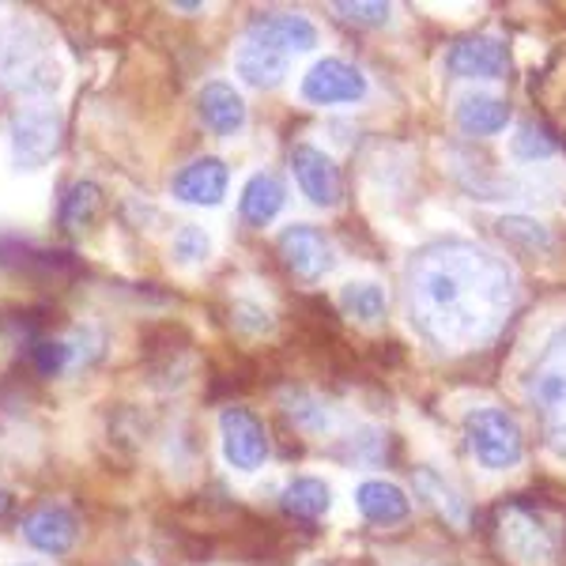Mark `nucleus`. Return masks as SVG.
I'll return each mask as SVG.
<instances>
[{"label":"nucleus","instance_id":"obj_30","mask_svg":"<svg viewBox=\"0 0 566 566\" xmlns=\"http://www.w3.org/2000/svg\"><path fill=\"white\" fill-rule=\"evenodd\" d=\"M12 506H15L12 491H0V522H4V517H8V514H12Z\"/></svg>","mask_w":566,"mask_h":566},{"label":"nucleus","instance_id":"obj_13","mask_svg":"<svg viewBox=\"0 0 566 566\" xmlns=\"http://www.w3.org/2000/svg\"><path fill=\"white\" fill-rule=\"evenodd\" d=\"M227 186H231V170H227V163L216 159V155H200V159L186 163L175 175V181H170V189H175V197L181 205H197V208L223 205Z\"/></svg>","mask_w":566,"mask_h":566},{"label":"nucleus","instance_id":"obj_15","mask_svg":"<svg viewBox=\"0 0 566 566\" xmlns=\"http://www.w3.org/2000/svg\"><path fill=\"white\" fill-rule=\"evenodd\" d=\"M197 114L205 129H212L216 136H234L245 129V98L227 80H212V84L200 87Z\"/></svg>","mask_w":566,"mask_h":566},{"label":"nucleus","instance_id":"obj_2","mask_svg":"<svg viewBox=\"0 0 566 566\" xmlns=\"http://www.w3.org/2000/svg\"><path fill=\"white\" fill-rule=\"evenodd\" d=\"M61 87V65L42 27L31 20L0 23V95L42 98Z\"/></svg>","mask_w":566,"mask_h":566},{"label":"nucleus","instance_id":"obj_28","mask_svg":"<svg viewBox=\"0 0 566 566\" xmlns=\"http://www.w3.org/2000/svg\"><path fill=\"white\" fill-rule=\"evenodd\" d=\"M208 253H212V239H208L197 223H186L175 234V258L181 264H200V261H208Z\"/></svg>","mask_w":566,"mask_h":566},{"label":"nucleus","instance_id":"obj_4","mask_svg":"<svg viewBox=\"0 0 566 566\" xmlns=\"http://www.w3.org/2000/svg\"><path fill=\"white\" fill-rule=\"evenodd\" d=\"M528 400L541 416V431L552 453L566 458V325L544 340L528 374Z\"/></svg>","mask_w":566,"mask_h":566},{"label":"nucleus","instance_id":"obj_20","mask_svg":"<svg viewBox=\"0 0 566 566\" xmlns=\"http://www.w3.org/2000/svg\"><path fill=\"white\" fill-rule=\"evenodd\" d=\"M280 506H283V514L295 517V522H322L328 514V506H333V488L317 476H298L283 488Z\"/></svg>","mask_w":566,"mask_h":566},{"label":"nucleus","instance_id":"obj_23","mask_svg":"<svg viewBox=\"0 0 566 566\" xmlns=\"http://www.w3.org/2000/svg\"><path fill=\"white\" fill-rule=\"evenodd\" d=\"M499 234H502V242H506L510 250L528 253V258H541V253L555 250L552 231H547L544 223H536V219H528V216H506L499 223Z\"/></svg>","mask_w":566,"mask_h":566},{"label":"nucleus","instance_id":"obj_1","mask_svg":"<svg viewBox=\"0 0 566 566\" xmlns=\"http://www.w3.org/2000/svg\"><path fill=\"white\" fill-rule=\"evenodd\" d=\"M408 317L427 344L469 352L506 325L517 303V280L506 261L476 242L446 239L416 253L405 276Z\"/></svg>","mask_w":566,"mask_h":566},{"label":"nucleus","instance_id":"obj_18","mask_svg":"<svg viewBox=\"0 0 566 566\" xmlns=\"http://www.w3.org/2000/svg\"><path fill=\"white\" fill-rule=\"evenodd\" d=\"M416 491L419 499L427 502L431 510H438V517H442L446 525L453 528H469V502L461 499V491L453 488L446 476H438L434 469H416Z\"/></svg>","mask_w":566,"mask_h":566},{"label":"nucleus","instance_id":"obj_8","mask_svg":"<svg viewBox=\"0 0 566 566\" xmlns=\"http://www.w3.org/2000/svg\"><path fill=\"white\" fill-rule=\"evenodd\" d=\"M276 250H280V258L287 264L291 276H298L306 283H317L325 272H333V264H336L333 242L325 239V231H317V227H310V223L283 227L280 239H276Z\"/></svg>","mask_w":566,"mask_h":566},{"label":"nucleus","instance_id":"obj_22","mask_svg":"<svg viewBox=\"0 0 566 566\" xmlns=\"http://www.w3.org/2000/svg\"><path fill=\"white\" fill-rule=\"evenodd\" d=\"M234 72L245 80L250 87H280L283 76H287V57L276 50H264V45L245 42L234 57Z\"/></svg>","mask_w":566,"mask_h":566},{"label":"nucleus","instance_id":"obj_3","mask_svg":"<svg viewBox=\"0 0 566 566\" xmlns=\"http://www.w3.org/2000/svg\"><path fill=\"white\" fill-rule=\"evenodd\" d=\"M495 544L510 566H555L563 555L555 522L522 499H510L495 510Z\"/></svg>","mask_w":566,"mask_h":566},{"label":"nucleus","instance_id":"obj_32","mask_svg":"<svg viewBox=\"0 0 566 566\" xmlns=\"http://www.w3.org/2000/svg\"><path fill=\"white\" fill-rule=\"evenodd\" d=\"M133 566H140V563H133Z\"/></svg>","mask_w":566,"mask_h":566},{"label":"nucleus","instance_id":"obj_17","mask_svg":"<svg viewBox=\"0 0 566 566\" xmlns=\"http://www.w3.org/2000/svg\"><path fill=\"white\" fill-rule=\"evenodd\" d=\"M283 200H287V189H283V181L276 175H269V170H258V175H253L242 186L239 216L250 227H269L272 219L283 212Z\"/></svg>","mask_w":566,"mask_h":566},{"label":"nucleus","instance_id":"obj_6","mask_svg":"<svg viewBox=\"0 0 566 566\" xmlns=\"http://www.w3.org/2000/svg\"><path fill=\"white\" fill-rule=\"evenodd\" d=\"M8 140H12V163L20 170H39L53 155L61 151L65 140V117L50 103L20 106L8 122Z\"/></svg>","mask_w":566,"mask_h":566},{"label":"nucleus","instance_id":"obj_21","mask_svg":"<svg viewBox=\"0 0 566 566\" xmlns=\"http://www.w3.org/2000/svg\"><path fill=\"white\" fill-rule=\"evenodd\" d=\"M98 212H103V189H98L95 181H72L65 189V197H61L57 223H61V231L80 234L95 223Z\"/></svg>","mask_w":566,"mask_h":566},{"label":"nucleus","instance_id":"obj_5","mask_svg":"<svg viewBox=\"0 0 566 566\" xmlns=\"http://www.w3.org/2000/svg\"><path fill=\"white\" fill-rule=\"evenodd\" d=\"M464 438L476 461L491 472H506L525 458V434L522 423L506 408H476L464 416Z\"/></svg>","mask_w":566,"mask_h":566},{"label":"nucleus","instance_id":"obj_10","mask_svg":"<svg viewBox=\"0 0 566 566\" xmlns=\"http://www.w3.org/2000/svg\"><path fill=\"white\" fill-rule=\"evenodd\" d=\"M245 42L276 53H306L317 45V27L298 12H253L245 23Z\"/></svg>","mask_w":566,"mask_h":566},{"label":"nucleus","instance_id":"obj_31","mask_svg":"<svg viewBox=\"0 0 566 566\" xmlns=\"http://www.w3.org/2000/svg\"><path fill=\"white\" fill-rule=\"evenodd\" d=\"M23 566H34V563H23Z\"/></svg>","mask_w":566,"mask_h":566},{"label":"nucleus","instance_id":"obj_19","mask_svg":"<svg viewBox=\"0 0 566 566\" xmlns=\"http://www.w3.org/2000/svg\"><path fill=\"white\" fill-rule=\"evenodd\" d=\"M458 125L469 136H495L510 125V103L495 95H483V91H472V95L458 98Z\"/></svg>","mask_w":566,"mask_h":566},{"label":"nucleus","instance_id":"obj_25","mask_svg":"<svg viewBox=\"0 0 566 566\" xmlns=\"http://www.w3.org/2000/svg\"><path fill=\"white\" fill-rule=\"evenodd\" d=\"M510 151H514L517 159H525V163L552 159V155L559 151V140H555V133L547 129L544 122H525L522 129H517L514 144H510Z\"/></svg>","mask_w":566,"mask_h":566},{"label":"nucleus","instance_id":"obj_29","mask_svg":"<svg viewBox=\"0 0 566 566\" xmlns=\"http://www.w3.org/2000/svg\"><path fill=\"white\" fill-rule=\"evenodd\" d=\"M333 12L340 15V20H348L355 27H386L392 8L389 4H367V0H359V4H333Z\"/></svg>","mask_w":566,"mask_h":566},{"label":"nucleus","instance_id":"obj_7","mask_svg":"<svg viewBox=\"0 0 566 566\" xmlns=\"http://www.w3.org/2000/svg\"><path fill=\"white\" fill-rule=\"evenodd\" d=\"M219 438H223V458L239 472H258L269 458V431L250 408L231 405L219 412Z\"/></svg>","mask_w":566,"mask_h":566},{"label":"nucleus","instance_id":"obj_24","mask_svg":"<svg viewBox=\"0 0 566 566\" xmlns=\"http://www.w3.org/2000/svg\"><path fill=\"white\" fill-rule=\"evenodd\" d=\"M340 306L344 314L355 317L359 325H378L386 317V291L374 280H352L340 291Z\"/></svg>","mask_w":566,"mask_h":566},{"label":"nucleus","instance_id":"obj_9","mask_svg":"<svg viewBox=\"0 0 566 566\" xmlns=\"http://www.w3.org/2000/svg\"><path fill=\"white\" fill-rule=\"evenodd\" d=\"M367 76L340 57H322L303 76V98L314 106H344L367 98Z\"/></svg>","mask_w":566,"mask_h":566},{"label":"nucleus","instance_id":"obj_12","mask_svg":"<svg viewBox=\"0 0 566 566\" xmlns=\"http://www.w3.org/2000/svg\"><path fill=\"white\" fill-rule=\"evenodd\" d=\"M446 69L461 80H502L510 72V50L491 34H469L450 45Z\"/></svg>","mask_w":566,"mask_h":566},{"label":"nucleus","instance_id":"obj_16","mask_svg":"<svg viewBox=\"0 0 566 566\" xmlns=\"http://www.w3.org/2000/svg\"><path fill=\"white\" fill-rule=\"evenodd\" d=\"M355 506H359V514L367 517L370 525H386V528L408 522V514H412L408 491L392 480H363L359 488H355Z\"/></svg>","mask_w":566,"mask_h":566},{"label":"nucleus","instance_id":"obj_27","mask_svg":"<svg viewBox=\"0 0 566 566\" xmlns=\"http://www.w3.org/2000/svg\"><path fill=\"white\" fill-rule=\"evenodd\" d=\"M287 412L295 416V423L310 427V431H328V423H333V416L325 412V405L317 397H310V392H291Z\"/></svg>","mask_w":566,"mask_h":566},{"label":"nucleus","instance_id":"obj_14","mask_svg":"<svg viewBox=\"0 0 566 566\" xmlns=\"http://www.w3.org/2000/svg\"><path fill=\"white\" fill-rule=\"evenodd\" d=\"M23 536L45 555H65L80 536V522L69 506H39L23 517Z\"/></svg>","mask_w":566,"mask_h":566},{"label":"nucleus","instance_id":"obj_11","mask_svg":"<svg viewBox=\"0 0 566 566\" xmlns=\"http://www.w3.org/2000/svg\"><path fill=\"white\" fill-rule=\"evenodd\" d=\"M291 170H295V181L310 205L336 208L344 200L340 167H336L322 148H314V144H295V148H291Z\"/></svg>","mask_w":566,"mask_h":566},{"label":"nucleus","instance_id":"obj_26","mask_svg":"<svg viewBox=\"0 0 566 566\" xmlns=\"http://www.w3.org/2000/svg\"><path fill=\"white\" fill-rule=\"evenodd\" d=\"M31 363L42 378H53L72 363V344L65 340H50V336H34L31 340Z\"/></svg>","mask_w":566,"mask_h":566}]
</instances>
